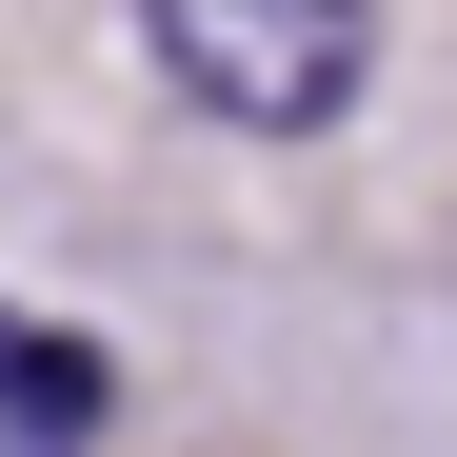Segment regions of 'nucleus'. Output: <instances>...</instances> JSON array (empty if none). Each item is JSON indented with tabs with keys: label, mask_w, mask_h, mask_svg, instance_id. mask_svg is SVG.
<instances>
[{
	"label": "nucleus",
	"mask_w": 457,
	"mask_h": 457,
	"mask_svg": "<svg viewBox=\"0 0 457 457\" xmlns=\"http://www.w3.org/2000/svg\"><path fill=\"white\" fill-rule=\"evenodd\" d=\"M139 60L239 139H319L378 80V0H139Z\"/></svg>",
	"instance_id": "f257e3e1"
},
{
	"label": "nucleus",
	"mask_w": 457,
	"mask_h": 457,
	"mask_svg": "<svg viewBox=\"0 0 457 457\" xmlns=\"http://www.w3.org/2000/svg\"><path fill=\"white\" fill-rule=\"evenodd\" d=\"M100 398H120V378H100L80 338H21V319H0V457H80Z\"/></svg>",
	"instance_id": "f03ea898"
}]
</instances>
